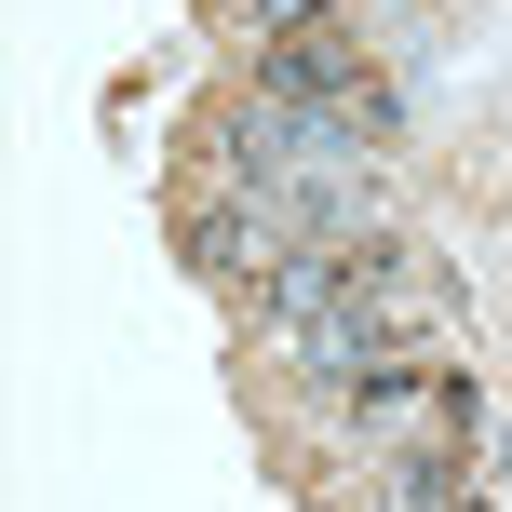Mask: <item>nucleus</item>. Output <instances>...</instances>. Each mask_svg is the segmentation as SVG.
<instances>
[{"instance_id": "obj_1", "label": "nucleus", "mask_w": 512, "mask_h": 512, "mask_svg": "<svg viewBox=\"0 0 512 512\" xmlns=\"http://www.w3.org/2000/svg\"><path fill=\"white\" fill-rule=\"evenodd\" d=\"M256 27H283V41H297V27H324V0H256Z\"/></svg>"}]
</instances>
